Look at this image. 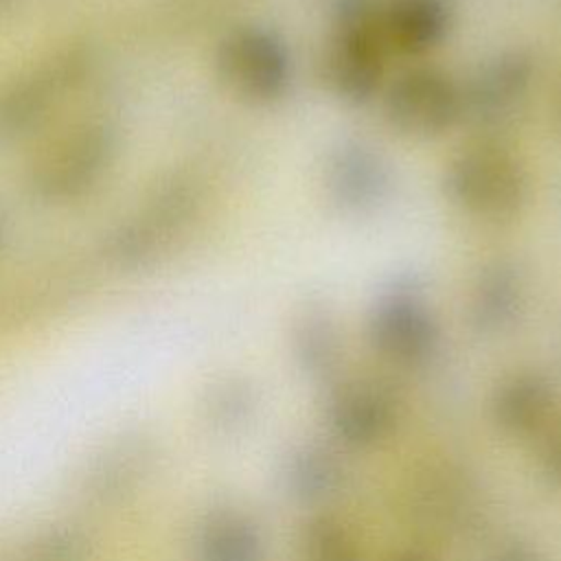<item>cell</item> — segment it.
<instances>
[{
  "label": "cell",
  "instance_id": "1",
  "mask_svg": "<svg viewBox=\"0 0 561 561\" xmlns=\"http://www.w3.org/2000/svg\"><path fill=\"white\" fill-rule=\"evenodd\" d=\"M445 193L465 213L504 221L517 215L528 197L524 167L502 147H462L445 169Z\"/></svg>",
  "mask_w": 561,
  "mask_h": 561
},
{
  "label": "cell",
  "instance_id": "4",
  "mask_svg": "<svg viewBox=\"0 0 561 561\" xmlns=\"http://www.w3.org/2000/svg\"><path fill=\"white\" fill-rule=\"evenodd\" d=\"M383 39L377 31L337 26L322 53V81L344 101L370 99L383 75Z\"/></svg>",
  "mask_w": 561,
  "mask_h": 561
},
{
  "label": "cell",
  "instance_id": "8",
  "mask_svg": "<svg viewBox=\"0 0 561 561\" xmlns=\"http://www.w3.org/2000/svg\"><path fill=\"white\" fill-rule=\"evenodd\" d=\"M533 77V64L522 53L500 55L495 61L486 64L480 75L462 92V105L469 101L480 116H506L519 99H524Z\"/></svg>",
  "mask_w": 561,
  "mask_h": 561
},
{
  "label": "cell",
  "instance_id": "2",
  "mask_svg": "<svg viewBox=\"0 0 561 561\" xmlns=\"http://www.w3.org/2000/svg\"><path fill=\"white\" fill-rule=\"evenodd\" d=\"M221 81L241 99L267 103L278 99L291 75L289 55L276 35L259 26L228 33L215 55Z\"/></svg>",
  "mask_w": 561,
  "mask_h": 561
},
{
  "label": "cell",
  "instance_id": "7",
  "mask_svg": "<svg viewBox=\"0 0 561 561\" xmlns=\"http://www.w3.org/2000/svg\"><path fill=\"white\" fill-rule=\"evenodd\" d=\"M449 24L443 0H388L381 7V37L401 53L436 46Z\"/></svg>",
  "mask_w": 561,
  "mask_h": 561
},
{
  "label": "cell",
  "instance_id": "3",
  "mask_svg": "<svg viewBox=\"0 0 561 561\" xmlns=\"http://www.w3.org/2000/svg\"><path fill=\"white\" fill-rule=\"evenodd\" d=\"M462 107V92L449 75L436 68H410L383 94L386 121L397 131L414 138L447 131Z\"/></svg>",
  "mask_w": 561,
  "mask_h": 561
},
{
  "label": "cell",
  "instance_id": "5",
  "mask_svg": "<svg viewBox=\"0 0 561 561\" xmlns=\"http://www.w3.org/2000/svg\"><path fill=\"white\" fill-rule=\"evenodd\" d=\"M107 136H103V131L83 129L50 151L39 169V186L55 197L75 195L99 178L103 164H107Z\"/></svg>",
  "mask_w": 561,
  "mask_h": 561
},
{
  "label": "cell",
  "instance_id": "6",
  "mask_svg": "<svg viewBox=\"0 0 561 561\" xmlns=\"http://www.w3.org/2000/svg\"><path fill=\"white\" fill-rule=\"evenodd\" d=\"M388 186L383 162L362 145H344L327 164V188L331 197L353 210L375 206Z\"/></svg>",
  "mask_w": 561,
  "mask_h": 561
},
{
  "label": "cell",
  "instance_id": "9",
  "mask_svg": "<svg viewBox=\"0 0 561 561\" xmlns=\"http://www.w3.org/2000/svg\"><path fill=\"white\" fill-rule=\"evenodd\" d=\"M519 274L506 263H495L486 267L480 274V285L476 289V307L484 316H491L495 309H500V316L511 311L519 302Z\"/></svg>",
  "mask_w": 561,
  "mask_h": 561
}]
</instances>
